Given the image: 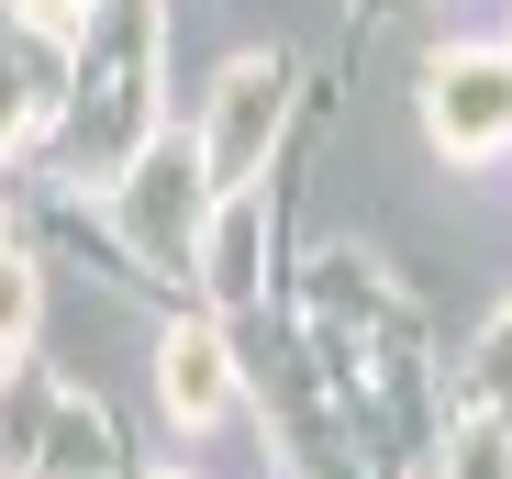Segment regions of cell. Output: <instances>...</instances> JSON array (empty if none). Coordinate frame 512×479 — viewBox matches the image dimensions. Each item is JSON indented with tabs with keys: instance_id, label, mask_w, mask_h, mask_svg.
Masks as SVG:
<instances>
[{
	"instance_id": "6da1fadb",
	"label": "cell",
	"mask_w": 512,
	"mask_h": 479,
	"mask_svg": "<svg viewBox=\"0 0 512 479\" xmlns=\"http://www.w3.org/2000/svg\"><path fill=\"white\" fill-rule=\"evenodd\" d=\"M279 123H290V67L279 56H234L223 78H212V123H201V179L234 201L256 168H268V145H279Z\"/></svg>"
},
{
	"instance_id": "7a4b0ae2",
	"label": "cell",
	"mask_w": 512,
	"mask_h": 479,
	"mask_svg": "<svg viewBox=\"0 0 512 479\" xmlns=\"http://www.w3.org/2000/svg\"><path fill=\"white\" fill-rule=\"evenodd\" d=\"M423 134L446 156H501L512 145V56H446L423 78Z\"/></svg>"
},
{
	"instance_id": "3957f363",
	"label": "cell",
	"mask_w": 512,
	"mask_h": 479,
	"mask_svg": "<svg viewBox=\"0 0 512 479\" xmlns=\"http://www.w3.org/2000/svg\"><path fill=\"white\" fill-rule=\"evenodd\" d=\"M156 402H167L179 435L223 424V413H234V346H223L212 324H167V346H156Z\"/></svg>"
},
{
	"instance_id": "277c9868",
	"label": "cell",
	"mask_w": 512,
	"mask_h": 479,
	"mask_svg": "<svg viewBox=\"0 0 512 479\" xmlns=\"http://www.w3.org/2000/svg\"><path fill=\"white\" fill-rule=\"evenodd\" d=\"M201 257H212V301H256V201L245 190L223 201V223H212Z\"/></svg>"
},
{
	"instance_id": "5b68a950",
	"label": "cell",
	"mask_w": 512,
	"mask_h": 479,
	"mask_svg": "<svg viewBox=\"0 0 512 479\" xmlns=\"http://www.w3.org/2000/svg\"><path fill=\"white\" fill-rule=\"evenodd\" d=\"M34 312H45V290H34V257H12V246H0V368H12V357L34 346Z\"/></svg>"
},
{
	"instance_id": "8992f818",
	"label": "cell",
	"mask_w": 512,
	"mask_h": 479,
	"mask_svg": "<svg viewBox=\"0 0 512 479\" xmlns=\"http://www.w3.org/2000/svg\"><path fill=\"white\" fill-rule=\"evenodd\" d=\"M457 479H512V435L501 424H468L457 435Z\"/></svg>"
},
{
	"instance_id": "52a82bcc",
	"label": "cell",
	"mask_w": 512,
	"mask_h": 479,
	"mask_svg": "<svg viewBox=\"0 0 512 479\" xmlns=\"http://www.w3.org/2000/svg\"><path fill=\"white\" fill-rule=\"evenodd\" d=\"M12 12H23L34 34H90V23H101V0H12Z\"/></svg>"
}]
</instances>
